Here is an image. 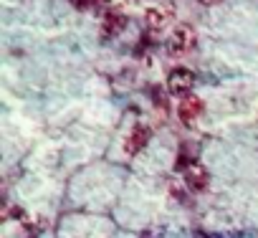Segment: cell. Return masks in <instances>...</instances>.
Wrapping results in <instances>:
<instances>
[{
    "mask_svg": "<svg viewBox=\"0 0 258 238\" xmlns=\"http://www.w3.org/2000/svg\"><path fill=\"white\" fill-rule=\"evenodd\" d=\"M195 46V31L190 26H180L172 31L170 41H167V48L172 56H180V53H187L190 48Z\"/></svg>",
    "mask_w": 258,
    "mask_h": 238,
    "instance_id": "6da1fadb",
    "label": "cell"
},
{
    "mask_svg": "<svg viewBox=\"0 0 258 238\" xmlns=\"http://www.w3.org/2000/svg\"><path fill=\"white\" fill-rule=\"evenodd\" d=\"M205 6H215V3H220V0H203Z\"/></svg>",
    "mask_w": 258,
    "mask_h": 238,
    "instance_id": "9c48e42d",
    "label": "cell"
},
{
    "mask_svg": "<svg viewBox=\"0 0 258 238\" xmlns=\"http://www.w3.org/2000/svg\"><path fill=\"white\" fill-rule=\"evenodd\" d=\"M192 84H195V74H192L190 69H185V66L172 69V74H170V79H167V89H170L172 94H185V96H187V91L192 89Z\"/></svg>",
    "mask_w": 258,
    "mask_h": 238,
    "instance_id": "7a4b0ae2",
    "label": "cell"
},
{
    "mask_svg": "<svg viewBox=\"0 0 258 238\" xmlns=\"http://www.w3.org/2000/svg\"><path fill=\"white\" fill-rule=\"evenodd\" d=\"M124 26H126V18H124L121 13L109 11V13L104 16V33H106V36H114V33L124 31Z\"/></svg>",
    "mask_w": 258,
    "mask_h": 238,
    "instance_id": "8992f818",
    "label": "cell"
},
{
    "mask_svg": "<svg viewBox=\"0 0 258 238\" xmlns=\"http://www.w3.org/2000/svg\"><path fill=\"white\" fill-rule=\"evenodd\" d=\"M147 21H150L152 28H162V23H165V18H162L157 11H150V13H147Z\"/></svg>",
    "mask_w": 258,
    "mask_h": 238,
    "instance_id": "52a82bcc",
    "label": "cell"
},
{
    "mask_svg": "<svg viewBox=\"0 0 258 238\" xmlns=\"http://www.w3.org/2000/svg\"><path fill=\"white\" fill-rule=\"evenodd\" d=\"M69 3H71L76 11H89V8L96 3V0H69Z\"/></svg>",
    "mask_w": 258,
    "mask_h": 238,
    "instance_id": "ba28073f",
    "label": "cell"
},
{
    "mask_svg": "<svg viewBox=\"0 0 258 238\" xmlns=\"http://www.w3.org/2000/svg\"><path fill=\"white\" fill-rule=\"evenodd\" d=\"M185 177H187V185L195 190V193H203L208 188V172L200 167V165H190L185 170Z\"/></svg>",
    "mask_w": 258,
    "mask_h": 238,
    "instance_id": "5b68a950",
    "label": "cell"
},
{
    "mask_svg": "<svg viewBox=\"0 0 258 238\" xmlns=\"http://www.w3.org/2000/svg\"><path fill=\"white\" fill-rule=\"evenodd\" d=\"M200 114H203V101L198 96H192V94L182 96V101L177 106V116L182 119V122H195Z\"/></svg>",
    "mask_w": 258,
    "mask_h": 238,
    "instance_id": "277c9868",
    "label": "cell"
},
{
    "mask_svg": "<svg viewBox=\"0 0 258 238\" xmlns=\"http://www.w3.org/2000/svg\"><path fill=\"white\" fill-rule=\"evenodd\" d=\"M150 127H145V125H140V127H135L132 132H129V137H126V142H124V150H126V155H137L140 150H145L147 147V142H150Z\"/></svg>",
    "mask_w": 258,
    "mask_h": 238,
    "instance_id": "3957f363",
    "label": "cell"
}]
</instances>
